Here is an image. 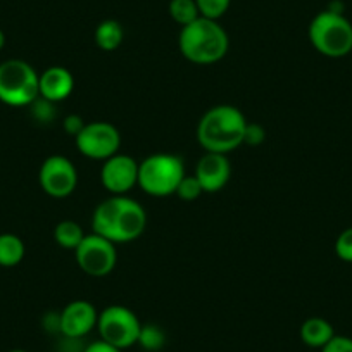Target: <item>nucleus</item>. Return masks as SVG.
Returning a JSON list of instances; mask_svg holds the SVG:
<instances>
[{"instance_id": "obj_1", "label": "nucleus", "mask_w": 352, "mask_h": 352, "mask_svg": "<svg viewBox=\"0 0 352 352\" xmlns=\"http://www.w3.org/2000/svg\"><path fill=\"white\" fill-rule=\"evenodd\" d=\"M147 226V212L126 195H113L96 208L92 216L94 233L114 243L137 240Z\"/></svg>"}, {"instance_id": "obj_2", "label": "nucleus", "mask_w": 352, "mask_h": 352, "mask_svg": "<svg viewBox=\"0 0 352 352\" xmlns=\"http://www.w3.org/2000/svg\"><path fill=\"white\" fill-rule=\"evenodd\" d=\"M249 121L233 106H214L206 111L197 124V140L206 152L228 155L243 144Z\"/></svg>"}, {"instance_id": "obj_3", "label": "nucleus", "mask_w": 352, "mask_h": 352, "mask_svg": "<svg viewBox=\"0 0 352 352\" xmlns=\"http://www.w3.org/2000/svg\"><path fill=\"white\" fill-rule=\"evenodd\" d=\"M178 47L187 60L208 66V64L218 63L226 56L230 38L219 21L199 18L182 28L180 36H178Z\"/></svg>"}, {"instance_id": "obj_4", "label": "nucleus", "mask_w": 352, "mask_h": 352, "mask_svg": "<svg viewBox=\"0 0 352 352\" xmlns=\"http://www.w3.org/2000/svg\"><path fill=\"white\" fill-rule=\"evenodd\" d=\"M309 42L321 56L340 59L352 52V23L340 12H318L309 23Z\"/></svg>"}, {"instance_id": "obj_5", "label": "nucleus", "mask_w": 352, "mask_h": 352, "mask_svg": "<svg viewBox=\"0 0 352 352\" xmlns=\"http://www.w3.org/2000/svg\"><path fill=\"white\" fill-rule=\"evenodd\" d=\"M185 175L184 161L175 154H152L138 162V187L152 197L176 194Z\"/></svg>"}, {"instance_id": "obj_6", "label": "nucleus", "mask_w": 352, "mask_h": 352, "mask_svg": "<svg viewBox=\"0 0 352 352\" xmlns=\"http://www.w3.org/2000/svg\"><path fill=\"white\" fill-rule=\"evenodd\" d=\"M38 76L32 64L9 59L0 64V100L12 107L32 106L40 97Z\"/></svg>"}, {"instance_id": "obj_7", "label": "nucleus", "mask_w": 352, "mask_h": 352, "mask_svg": "<svg viewBox=\"0 0 352 352\" xmlns=\"http://www.w3.org/2000/svg\"><path fill=\"white\" fill-rule=\"evenodd\" d=\"M97 330H99L100 340L124 351V349L138 344L142 323L133 311L120 306V304H114L99 313Z\"/></svg>"}, {"instance_id": "obj_8", "label": "nucleus", "mask_w": 352, "mask_h": 352, "mask_svg": "<svg viewBox=\"0 0 352 352\" xmlns=\"http://www.w3.org/2000/svg\"><path fill=\"white\" fill-rule=\"evenodd\" d=\"M76 263L83 273L94 278H104L116 268L118 252L116 243L97 233L85 235L80 245L74 250Z\"/></svg>"}, {"instance_id": "obj_9", "label": "nucleus", "mask_w": 352, "mask_h": 352, "mask_svg": "<svg viewBox=\"0 0 352 352\" xmlns=\"http://www.w3.org/2000/svg\"><path fill=\"white\" fill-rule=\"evenodd\" d=\"M76 147L85 157L106 161L118 154L121 147V133L113 123L107 121H94L85 123L83 130L74 137Z\"/></svg>"}, {"instance_id": "obj_10", "label": "nucleus", "mask_w": 352, "mask_h": 352, "mask_svg": "<svg viewBox=\"0 0 352 352\" xmlns=\"http://www.w3.org/2000/svg\"><path fill=\"white\" fill-rule=\"evenodd\" d=\"M38 182L42 190L50 197H69L78 185V171L64 155H50L40 166Z\"/></svg>"}, {"instance_id": "obj_11", "label": "nucleus", "mask_w": 352, "mask_h": 352, "mask_svg": "<svg viewBox=\"0 0 352 352\" xmlns=\"http://www.w3.org/2000/svg\"><path fill=\"white\" fill-rule=\"evenodd\" d=\"M100 182L113 195H126L138 185V162L128 154H114L104 161Z\"/></svg>"}, {"instance_id": "obj_12", "label": "nucleus", "mask_w": 352, "mask_h": 352, "mask_svg": "<svg viewBox=\"0 0 352 352\" xmlns=\"http://www.w3.org/2000/svg\"><path fill=\"white\" fill-rule=\"evenodd\" d=\"M96 306L88 300H73L59 313V333L67 340H80L97 328Z\"/></svg>"}, {"instance_id": "obj_13", "label": "nucleus", "mask_w": 352, "mask_h": 352, "mask_svg": "<svg viewBox=\"0 0 352 352\" xmlns=\"http://www.w3.org/2000/svg\"><path fill=\"white\" fill-rule=\"evenodd\" d=\"M195 176L201 182L202 190L208 194H214L226 187L232 176V166L225 154H216V152H206L197 162Z\"/></svg>"}, {"instance_id": "obj_14", "label": "nucleus", "mask_w": 352, "mask_h": 352, "mask_svg": "<svg viewBox=\"0 0 352 352\" xmlns=\"http://www.w3.org/2000/svg\"><path fill=\"white\" fill-rule=\"evenodd\" d=\"M74 88V78L66 67L50 66L38 76L40 97L49 102L57 104L66 100Z\"/></svg>"}, {"instance_id": "obj_15", "label": "nucleus", "mask_w": 352, "mask_h": 352, "mask_svg": "<svg viewBox=\"0 0 352 352\" xmlns=\"http://www.w3.org/2000/svg\"><path fill=\"white\" fill-rule=\"evenodd\" d=\"M335 335L337 333H335L333 327H331L330 321H327L324 318H307V320L300 324V340H302L307 347L323 349Z\"/></svg>"}, {"instance_id": "obj_16", "label": "nucleus", "mask_w": 352, "mask_h": 352, "mask_svg": "<svg viewBox=\"0 0 352 352\" xmlns=\"http://www.w3.org/2000/svg\"><path fill=\"white\" fill-rule=\"evenodd\" d=\"M96 43L104 52H113L123 43L124 30L116 19H106L96 28Z\"/></svg>"}, {"instance_id": "obj_17", "label": "nucleus", "mask_w": 352, "mask_h": 352, "mask_svg": "<svg viewBox=\"0 0 352 352\" xmlns=\"http://www.w3.org/2000/svg\"><path fill=\"white\" fill-rule=\"evenodd\" d=\"M25 242L14 233H0V266L12 268L25 259Z\"/></svg>"}, {"instance_id": "obj_18", "label": "nucleus", "mask_w": 352, "mask_h": 352, "mask_svg": "<svg viewBox=\"0 0 352 352\" xmlns=\"http://www.w3.org/2000/svg\"><path fill=\"white\" fill-rule=\"evenodd\" d=\"M54 239H56L57 245L74 252L76 247L81 243V240L85 239V232L76 221H73V219H64L54 230Z\"/></svg>"}, {"instance_id": "obj_19", "label": "nucleus", "mask_w": 352, "mask_h": 352, "mask_svg": "<svg viewBox=\"0 0 352 352\" xmlns=\"http://www.w3.org/2000/svg\"><path fill=\"white\" fill-rule=\"evenodd\" d=\"M168 11L173 21H175L176 25H180L182 28L190 25V23H194L195 19L202 18L195 0H169Z\"/></svg>"}, {"instance_id": "obj_20", "label": "nucleus", "mask_w": 352, "mask_h": 352, "mask_svg": "<svg viewBox=\"0 0 352 352\" xmlns=\"http://www.w3.org/2000/svg\"><path fill=\"white\" fill-rule=\"evenodd\" d=\"M138 344H140L145 351L155 352L159 351V349L164 347L166 335L157 324H142Z\"/></svg>"}, {"instance_id": "obj_21", "label": "nucleus", "mask_w": 352, "mask_h": 352, "mask_svg": "<svg viewBox=\"0 0 352 352\" xmlns=\"http://www.w3.org/2000/svg\"><path fill=\"white\" fill-rule=\"evenodd\" d=\"M195 2L202 18L214 19V21H219L232 6V0H195Z\"/></svg>"}, {"instance_id": "obj_22", "label": "nucleus", "mask_w": 352, "mask_h": 352, "mask_svg": "<svg viewBox=\"0 0 352 352\" xmlns=\"http://www.w3.org/2000/svg\"><path fill=\"white\" fill-rule=\"evenodd\" d=\"M202 194H204V190H202L201 182L197 180V176L195 175L192 176L185 175L184 178H182L178 188H176V195H178L182 201H187V202L195 201V199L201 197Z\"/></svg>"}, {"instance_id": "obj_23", "label": "nucleus", "mask_w": 352, "mask_h": 352, "mask_svg": "<svg viewBox=\"0 0 352 352\" xmlns=\"http://www.w3.org/2000/svg\"><path fill=\"white\" fill-rule=\"evenodd\" d=\"M335 254L344 263H352V226L345 228L335 240Z\"/></svg>"}, {"instance_id": "obj_24", "label": "nucleus", "mask_w": 352, "mask_h": 352, "mask_svg": "<svg viewBox=\"0 0 352 352\" xmlns=\"http://www.w3.org/2000/svg\"><path fill=\"white\" fill-rule=\"evenodd\" d=\"M32 106H33V114H35L36 120L50 121V120H54V116H56L54 104L49 102V100L42 99V97H38V99H36Z\"/></svg>"}, {"instance_id": "obj_25", "label": "nucleus", "mask_w": 352, "mask_h": 352, "mask_svg": "<svg viewBox=\"0 0 352 352\" xmlns=\"http://www.w3.org/2000/svg\"><path fill=\"white\" fill-rule=\"evenodd\" d=\"M321 352H352V338L345 335H335Z\"/></svg>"}, {"instance_id": "obj_26", "label": "nucleus", "mask_w": 352, "mask_h": 352, "mask_svg": "<svg viewBox=\"0 0 352 352\" xmlns=\"http://www.w3.org/2000/svg\"><path fill=\"white\" fill-rule=\"evenodd\" d=\"M264 128L256 123H247L245 126V137H243V144L247 145H259L264 142Z\"/></svg>"}, {"instance_id": "obj_27", "label": "nucleus", "mask_w": 352, "mask_h": 352, "mask_svg": "<svg viewBox=\"0 0 352 352\" xmlns=\"http://www.w3.org/2000/svg\"><path fill=\"white\" fill-rule=\"evenodd\" d=\"M83 126H85L83 120H81L78 114H69V116L64 120V130H66L69 135H73V137H76V135L83 130Z\"/></svg>"}, {"instance_id": "obj_28", "label": "nucleus", "mask_w": 352, "mask_h": 352, "mask_svg": "<svg viewBox=\"0 0 352 352\" xmlns=\"http://www.w3.org/2000/svg\"><path fill=\"white\" fill-rule=\"evenodd\" d=\"M81 352H123V351L118 347H114V345L107 344V342L100 340L99 338V340L92 342V344H88Z\"/></svg>"}, {"instance_id": "obj_29", "label": "nucleus", "mask_w": 352, "mask_h": 352, "mask_svg": "<svg viewBox=\"0 0 352 352\" xmlns=\"http://www.w3.org/2000/svg\"><path fill=\"white\" fill-rule=\"evenodd\" d=\"M4 45H6V35H4V32L0 30V50L4 49Z\"/></svg>"}, {"instance_id": "obj_30", "label": "nucleus", "mask_w": 352, "mask_h": 352, "mask_svg": "<svg viewBox=\"0 0 352 352\" xmlns=\"http://www.w3.org/2000/svg\"><path fill=\"white\" fill-rule=\"evenodd\" d=\"M9 352H28V351H25V349H12V351Z\"/></svg>"}]
</instances>
